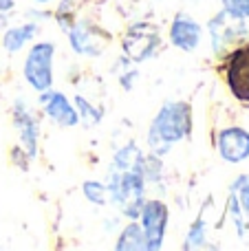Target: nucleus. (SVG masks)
<instances>
[{
    "instance_id": "obj_3",
    "label": "nucleus",
    "mask_w": 249,
    "mask_h": 251,
    "mask_svg": "<svg viewBox=\"0 0 249 251\" xmlns=\"http://www.w3.org/2000/svg\"><path fill=\"white\" fill-rule=\"evenodd\" d=\"M53 55L55 47L51 42H40L29 51L25 62V77L38 93L49 91L53 84Z\"/></svg>"
},
{
    "instance_id": "obj_21",
    "label": "nucleus",
    "mask_w": 249,
    "mask_h": 251,
    "mask_svg": "<svg viewBox=\"0 0 249 251\" xmlns=\"http://www.w3.org/2000/svg\"><path fill=\"white\" fill-rule=\"evenodd\" d=\"M13 9V0H0V13L9 16V11Z\"/></svg>"
},
{
    "instance_id": "obj_11",
    "label": "nucleus",
    "mask_w": 249,
    "mask_h": 251,
    "mask_svg": "<svg viewBox=\"0 0 249 251\" xmlns=\"http://www.w3.org/2000/svg\"><path fill=\"white\" fill-rule=\"evenodd\" d=\"M170 40L181 51H194L201 42V25L197 20H192L190 16H185V13H179L172 20Z\"/></svg>"
},
{
    "instance_id": "obj_9",
    "label": "nucleus",
    "mask_w": 249,
    "mask_h": 251,
    "mask_svg": "<svg viewBox=\"0 0 249 251\" xmlns=\"http://www.w3.org/2000/svg\"><path fill=\"white\" fill-rule=\"evenodd\" d=\"M219 152L229 163H241L249 156V132L245 128H225L219 134Z\"/></svg>"
},
{
    "instance_id": "obj_17",
    "label": "nucleus",
    "mask_w": 249,
    "mask_h": 251,
    "mask_svg": "<svg viewBox=\"0 0 249 251\" xmlns=\"http://www.w3.org/2000/svg\"><path fill=\"white\" fill-rule=\"evenodd\" d=\"M84 196L95 205H106L108 187L101 185V183H97V181H88V183H84Z\"/></svg>"
},
{
    "instance_id": "obj_5",
    "label": "nucleus",
    "mask_w": 249,
    "mask_h": 251,
    "mask_svg": "<svg viewBox=\"0 0 249 251\" xmlns=\"http://www.w3.org/2000/svg\"><path fill=\"white\" fill-rule=\"evenodd\" d=\"M225 79L238 101H249V44L236 47L225 62Z\"/></svg>"
},
{
    "instance_id": "obj_14",
    "label": "nucleus",
    "mask_w": 249,
    "mask_h": 251,
    "mask_svg": "<svg viewBox=\"0 0 249 251\" xmlns=\"http://www.w3.org/2000/svg\"><path fill=\"white\" fill-rule=\"evenodd\" d=\"M117 249L119 251H141V249H148L146 245V234L141 229L139 223H130V225L124 227V231L119 234L117 240Z\"/></svg>"
},
{
    "instance_id": "obj_2",
    "label": "nucleus",
    "mask_w": 249,
    "mask_h": 251,
    "mask_svg": "<svg viewBox=\"0 0 249 251\" xmlns=\"http://www.w3.org/2000/svg\"><path fill=\"white\" fill-rule=\"evenodd\" d=\"M108 196L128 218H137L144 207V178L135 170H113L108 181Z\"/></svg>"
},
{
    "instance_id": "obj_19",
    "label": "nucleus",
    "mask_w": 249,
    "mask_h": 251,
    "mask_svg": "<svg viewBox=\"0 0 249 251\" xmlns=\"http://www.w3.org/2000/svg\"><path fill=\"white\" fill-rule=\"evenodd\" d=\"M203 240H205V225H203V221H197L192 225V229H190L188 234V240H185L183 247L185 249H194V247H201Z\"/></svg>"
},
{
    "instance_id": "obj_16",
    "label": "nucleus",
    "mask_w": 249,
    "mask_h": 251,
    "mask_svg": "<svg viewBox=\"0 0 249 251\" xmlns=\"http://www.w3.org/2000/svg\"><path fill=\"white\" fill-rule=\"evenodd\" d=\"M232 196H234V201L238 203L241 212L245 214V216H249V176L247 174L238 176L236 181L232 183Z\"/></svg>"
},
{
    "instance_id": "obj_22",
    "label": "nucleus",
    "mask_w": 249,
    "mask_h": 251,
    "mask_svg": "<svg viewBox=\"0 0 249 251\" xmlns=\"http://www.w3.org/2000/svg\"><path fill=\"white\" fill-rule=\"evenodd\" d=\"M38 2H49V0H38Z\"/></svg>"
},
{
    "instance_id": "obj_13",
    "label": "nucleus",
    "mask_w": 249,
    "mask_h": 251,
    "mask_svg": "<svg viewBox=\"0 0 249 251\" xmlns=\"http://www.w3.org/2000/svg\"><path fill=\"white\" fill-rule=\"evenodd\" d=\"M35 31H38V26H35V25L11 26V29H7V31H4V35H2V47L7 49L9 53L20 51V49L35 35Z\"/></svg>"
},
{
    "instance_id": "obj_8",
    "label": "nucleus",
    "mask_w": 249,
    "mask_h": 251,
    "mask_svg": "<svg viewBox=\"0 0 249 251\" xmlns=\"http://www.w3.org/2000/svg\"><path fill=\"white\" fill-rule=\"evenodd\" d=\"M210 35H212V49L221 51V49L234 44L241 35H245V20L232 16V13H227L223 9L219 16L210 20Z\"/></svg>"
},
{
    "instance_id": "obj_15",
    "label": "nucleus",
    "mask_w": 249,
    "mask_h": 251,
    "mask_svg": "<svg viewBox=\"0 0 249 251\" xmlns=\"http://www.w3.org/2000/svg\"><path fill=\"white\" fill-rule=\"evenodd\" d=\"M139 159H141L139 148H137L135 143H128L126 148H122V150L115 154L113 170H135Z\"/></svg>"
},
{
    "instance_id": "obj_4",
    "label": "nucleus",
    "mask_w": 249,
    "mask_h": 251,
    "mask_svg": "<svg viewBox=\"0 0 249 251\" xmlns=\"http://www.w3.org/2000/svg\"><path fill=\"white\" fill-rule=\"evenodd\" d=\"M159 47H161V35H159L157 26L146 25V22L132 25L122 40L124 55L130 62L148 60V57H152L154 53H157Z\"/></svg>"
},
{
    "instance_id": "obj_1",
    "label": "nucleus",
    "mask_w": 249,
    "mask_h": 251,
    "mask_svg": "<svg viewBox=\"0 0 249 251\" xmlns=\"http://www.w3.org/2000/svg\"><path fill=\"white\" fill-rule=\"evenodd\" d=\"M190 130H192V108H190V104H185V101L163 104L148 130V146L152 154H166L176 141L188 137Z\"/></svg>"
},
{
    "instance_id": "obj_7",
    "label": "nucleus",
    "mask_w": 249,
    "mask_h": 251,
    "mask_svg": "<svg viewBox=\"0 0 249 251\" xmlns=\"http://www.w3.org/2000/svg\"><path fill=\"white\" fill-rule=\"evenodd\" d=\"M71 49L79 55H100L104 47L110 42V35H106L101 29L88 25V22H79L69 29Z\"/></svg>"
},
{
    "instance_id": "obj_12",
    "label": "nucleus",
    "mask_w": 249,
    "mask_h": 251,
    "mask_svg": "<svg viewBox=\"0 0 249 251\" xmlns=\"http://www.w3.org/2000/svg\"><path fill=\"white\" fill-rule=\"evenodd\" d=\"M13 124H16L18 132H20V143L26 148V154L33 159L35 152H38V124L31 117V113L26 110L25 104L16 106V113H13Z\"/></svg>"
},
{
    "instance_id": "obj_6",
    "label": "nucleus",
    "mask_w": 249,
    "mask_h": 251,
    "mask_svg": "<svg viewBox=\"0 0 249 251\" xmlns=\"http://www.w3.org/2000/svg\"><path fill=\"white\" fill-rule=\"evenodd\" d=\"M139 216H141L139 225L146 234L148 249H159L163 245V236H166V225H168L166 203H161V201H148V203H144Z\"/></svg>"
},
{
    "instance_id": "obj_20",
    "label": "nucleus",
    "mask_w": 249,
    "mask_h": 251,
    "mask_svg": "<svg viewBox=\"0 0 249 251\" xmlns=\"http://www.w3.org/2000/svg\"><path fill=\"white\" fill-rule=\"evenodd\" d=\"M223 9L236 18H249V0H223Z\"/></svg>"
},
{
    "instance_id": "obj_18",
    "label": "nucleus",
    "mask_w": 249,
    "mask_h": 251,
    "mask_svg": "<svg viewBox=\"0 0 249 251\" xmlns=\"http://www.w3.org/2000/svg\"><path fill=\"white\" fill-rule=\"evenodd\" d=\"M75 104H77V108H79V117H84V122H86L88 126H95V124H100V119H101V110L100 108H95V106H91L84 97H75Z\"/></svg>"
},
{
    "instance_id": "obj_10",
    "label": "nucleus",
    "mask_w": 249,
    "mask_h": 251,
    "mask_svg": "<svg viewBox=\"0 0 249 251\" xmlns=\"http://www.w3.org/2000/svg\"><path fill=\"white\" fill-rule=\"evenodd\" d=\"M40 104L44 106V113H47L53 122L64 126V128H71V126H77L79 124L77 110L71 106V101L66 100L62 93H55V91L47 93V91H42V100H40Z\"/></svg>"
}]
</instances>
